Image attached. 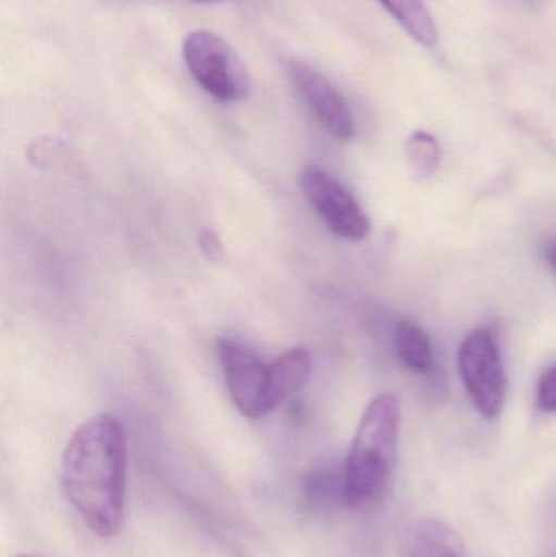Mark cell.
Listing matches in <instances>:
<instances>
[{
    "label": "cell",
    "mask_w": 556,
    "mask_h": 557,
    "mask_svg": "<svg viewBox=\"0 0 556 557\" xmlns=\"http://www.w3.org/2000/svg\"><path fill=\"white\" fill-rule=\"evenodd\" d=\"M65 499L100 539H113L126 517L127 441L120 419L98 414L75 429L61 460Z\"/></svg>",
    "instance_id": "1"
},
{
    "label": "cell",
    "mask_w": 556,
    "mask_h": 557,
    "mask_svg": "<svg viewBox=\"0 0 556 557\" xmlns=\"http://www.w3.org/2000/svg\"><path fill=\"white\" fill-rule=\"evenodd\" d=\"M400 422V403L392 393L379 395L362 412L343 467L346 506H369L384 496L397 461Z\"/></svg>",
    "instance_id": "2"
},
{
    "label": "cell",
    "mask_w": 556,
    "mask_h": 557,
    "mask_svg": "<svg viewBox=\"0 0 556 557\" xmlns=\"http://www.w3.org/2000/svg\"><path fill=\"white\" fill-rule=\"evenodd\" d=\"M183 59L196 84L219 101L250 95V75L231 45L215 33L196 29L183 41Z\"/></svg>",
    "instance_id": "3"
},
{
    "label": "cell",
    "mask_w": 556,
    "mask_h": 557,
    "mask_svg": "<svg viewBox=\"0 0 556 557\" xmlns=\"http://www.w3.org/2000/svg\"><path fill=\"white\" fill-rule=\"evenodd\" d=\"M460 379L483 418L493 421L502 414L508 393V376L498 341L490 327H477L459 349Z\"/></svg>",
    "instance_id": "4"
},
{
    "label": "cell",
    "mask_w": 556,
    "mask_h": 557,
    "mask_svg": "<svg viewBox=\"0 0 556 557\" xmlns=\"http://www.w3.org/2000/svg\"><path fill=\"white\" fill-rule=\"evenodd\" d=\"M218 356L235 408L248 419H263L274 411L270 392V363L240 341L222 337Z\"/></svg>",
    "instance_id": "5"
},
{
    "label": "cell",
    "mask_w": 556,
    "mask_h": 557,
    "mask_svg": "<svg viewBox=\"0 0 556 557\" xmlns=\"http://www.w3.org/2000/svg\"><path fill=\"white\" fill-rule=\"evenodd\" d=\"M299 186L323 224L345 240H365L371 222L358 199L319 166H307L299 176Z\"/></svg>",
    "instance_id": "6"
},
{
    "label": "cell",
    "mask_w": 556,
    "mask_h": 557,
    "mask_svg": "<svg viewBox=\"0 0 556 557\" xmlns=\"http://www.w3.org/2000/svg\"><path fill=\"white\" fill-rule=\"evenodd\" d=\"M291 82L320 124L339 140L355 136V117L342 91L322 72L304 61L287 64Z\"/></svg>",
    "instance_id": "7"
},
{
    "label": "cell",
    "mask_w": 556,
    "mask_h": 557,
    "mask_svg": "<svg viewBox=\"0 0 556 557\" xmlns=\"http://www.w3.org/2000/svg\"><path fill=\"white\" fill-rule=\"evenodd\" d=\"M405 557H469L462 539L441 520H420L405 536Z\"/></svg>",
    "instance_id": "8"
},
{
    "label": "cell",
    "mask_w": 556,
    "mask_h": 557,
    "mask_svg": "<svg viewBox=\"0 0 556 557\" xmlns=\"http://www.w3.org/2000/svg\"><path fill=\"white\" fill-rule=\"evenodd\" d=\"M268 370H270L271 399L274 408H280L286 399L299 393L309 382L312 357L306 347H293L271 362Z\"/></svg>",
    "instance_id": "9"
},
{
    "label": "cell",
    "mask_w": 556,
    "mask_h": 557,
    "mask_svg": "<svg viewBox=\"0 0 556 557\" xmlns=\"http://www.w3.org/2000/svg\"><path fill=\"white\" fill-rule=\"evenodd\" d=\"M398 25L424 48H433L440 39L436 22L423 0H378Z\"/></svg>",
    "instance_id": "10"
},
{
    "label": "cell",
    "mask_w": 556,
    "mask_h": 557,
    "mask_svg": "<svg viewBox=\"0 0 556 557\" xmlns=\"http://www.w3.org/2000/svg\"><path fill=\"white\" fill-rule=\"evenodd\" d=\"M395 354L407 369L417 373H431L434 369L433 347L423 327L415 321L404 320L394 334Z\"/></svg>",
    "instance_id": "11"
},
{
    "label": "cell",
    "mask_w": 556,
    "mask_h": 557,
    "mask_svg": "<svg viewBox=\"0 0 556 557\" xmlns=\"http://www.w3.org/2000/svg\"><path fill=\"white\" fill-rule=\"evenodd\" d=\"M306 496L317 506H332L336 500L346 504L345 468L320 467L306 480Z\"/></svg>",
    "instance_id": "12"
},
{
    "label": "cell",
    "mask_w": 556,
    "mask_h": 557,
    "mask_svg": "<svg viewBox=\"0 0 556 557\" xmlns=\"http://www.w3.org/2000/svg\"><path fill=\"white\" fill-rule=\"evenodd\" d=\"M405 152H407L408 163H410L411 170L417 173L418 178H430L440 166V143L433 134L427 133V131H415L408 137Z\"/></svg>",
    "instance_id": "13"
},
{
    "label": "cell",
    "mask_w": 556,
    "mask_h": 557,
    "mask_svg": "<svg viewBox=\"0 0 556 557\" xmlns=\"http://www.w3.org/2000/svg\"><path fill=\"white\" fill-rule=\"evenodd\" d=\"M538 406L541 411L556 412V366L548 369L539 382Z\"/></svg>",
    "instance_id": "14"
},
{
    "label": "cell",
    "mask_w": 556,
    "mask_h": 557,
    "mask_svg": "<svg viewBox=\"0 0 556 557\" xmlns=\"http://www.w3.org/2000/svg\"><path fill=\"white\" fill-rule=\"evenodd\" d=\"M199 248L208 260L219 261L224 257V247H222L221 238L211 228H206L199 234Z\"/></svg>",
    "instance_id": "15"
},
{
    "label": "cell",
    "mask_w": 556,
    "mask_h": 557,
    "mask_svg": "<svg viewBox=\"0 0 556 557\" xmlns=\"http://www.w3.org/2000/svg\"><path fill=\"white\" fill-rule=\"evenodd\" d=\"M544 258L547 261L548 268L554 271L556 276V237L548 238L544 244Z\"/></svg>",
    "instance_id": "16"
},
{
    "label": "cell",
    "mask_w": 556,
    "mask_h": 557,
    "mask_svg": "<svg viewBox=\"0 0 556 557\" xmlns=\"http://www.w3.org/2000/svg\"><path fill=\"white\" fill-rule=\"evenodd\" d=\"M193 2H198V3H214V2H224V0H193Z\"/></svg>",
    "instance_id": "17"
},
{
    "label": "cell",
    "mask_w": 556,
    "mask_h": 557,
    "mask_svg": "<svg viewBox=\"0 0 556 557\" xmlns=\"http://www.w3.org/2000/svg\"><path fill=\"white\" fill-rule=\"evenodd\" d=\"M528 2H535V0H528Z\"/></svg>",
    "instance_id": "18"
},
{
    "label": "cell",
    "mask_w": 556,
    "mask_h": 557,
    "mask_svg": "<svg viewBox=\"0 0 556 557\" xmlns=\"http://www.w3.org/2000/svg\"><path fill=\"white\" fill-rule=\"evenodd\" d=\"M22 557H32V556H22Z\"/></svg>",
    "instance_id": "19"
}]
</instances>
